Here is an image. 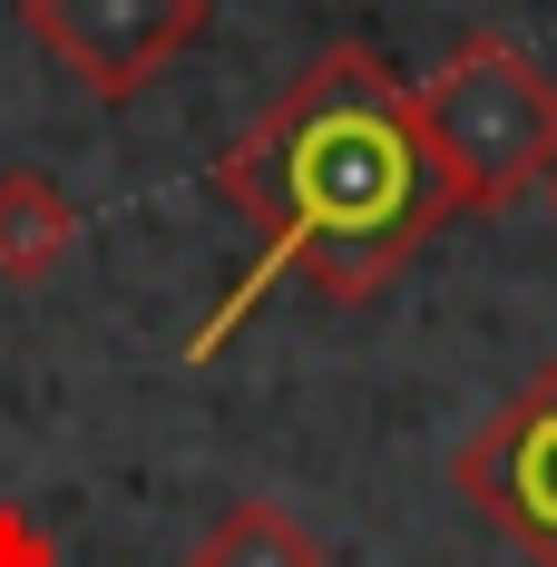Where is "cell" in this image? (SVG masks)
<instances>
[{
	"label": "cell",
	"instance_id": "6da1fadb",
	"mask_svg": "<svg viewBox=\"0 0 557 567\" xmlns=\"http://www.w3.org/2000/svg\"><path fill=\"white\" fill-rule=\"evenodd\" d=\"M216 206L255 226V265L206 303V323L186 333V362H216L225 342L265 313L275 284H303L323 303H372L391 275L450 226V196L431 176L411 79L372 40H333L283 79L265 117L216 147Z\"/></svg>",
	"mask_w": 557,
	"mask_h": 567
},
{
	"label": "cell",
	"instance_id": "7a4b0ae2",
	"mask_svg": "<svg viewBox=\"0 0 557 567\" xmlns=\"http://www.w3.org/2000/svg\"><path fill=\"white\" fill-rule=\"evenodd\" d=\"M411 117H421V147H431L450 216H508L518 196H548L557 79H548V59H528L508 30L450 40L441 69L411 89Z\"/></svg>",
	"mask_w": 557,
	"mask_h": 567
},
{
	"label": "cell",
	"instance_id": "3957f363",
	"mask_svg": "<svg viewBox=\"0 0 557 567\" xmlns=\"http://www.w3.org/2000/svg\"><path fill=\"white\" fill-rule=\"evenodd\" d=\"M20 30L99 109H127L216 30V0H20Z\"/></svg>",
	"mask_w": 557,
	"mask_h": 567
},
{
	"label": "cell",
	"instance_id": "277c9868",
	"mask_svg": "<svg viewBox=\"0 0 557 567\" xmlns=\"http://www.w3.org/2000/svg\"><path fill=\"white\" fill-rule=\"evenodd\" d=\"M450 489L528 567H557V352L450 451Z\"/></svg>",
	"mask_w": 557,
	"mask_h": 567
},
{
	"label": "cell",
	"instance_id": "5b68a950",
	"mask_svg": "<svg viewBox=\"0 0 557 567\" xmlns=\"http://www.w3.org/2000/svg\"><path fill=\"white\" fill-rule=\"evenodd\" d=\"M69 245H79L69 186L40 176V167H0V284H10V293L50 284L59 265H69Z\"/></svg>",
	"mask_w": 557,
	"mask_h": 567
},
{
	"label": "cell",
	"instance_id": "8992f818",
	"mask_svg": "<svg viewBox=\"0 0 557 567\" xmlns=\"http://www.w3.org/2000/svg\"><path fill=\"white\" fill-rule=\"evenodd\" d=\"M186 567H333V548L283 509V499H235V509L206 518V538L186 548Z\"/></svg>",
	"mask_w": 557,
	"mask_h": 567
},
{
	"label": "cell",
	"instance_id": "52a82bcc",
	"mask_svg": "<svg viewBox=\"0 0 557 567\" xmlns=\"http://www.w3.org/2000/svg\"><path fill=\"white\" fill-rule=\"evenodd\" d=\"M0 567H59V538L40 528V509L0 499Z\"/></svg>",
	"mask_w": 557,
	"mask_h": 567
},
{
	"label": "cell",
	"instance_id": "ba28073f",
	"mask_svg": "<svg viewBox=\"0 0 557 567\" xmlns=\"http://www.w3.org/2000/svg\"><path fill=\"white\" fill-rule=\"evenodd\" d=\"M548 206H557V176H548Z\"/></svg>",
	"mask_w": 557,
	"mask_h": 567
}]
</instances>
